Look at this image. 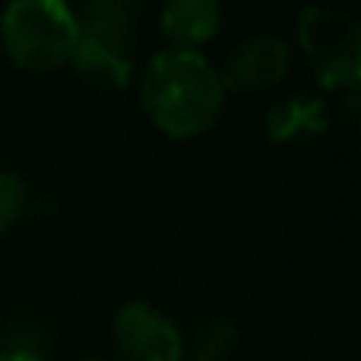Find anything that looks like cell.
I'll return each mask as SVG.
<instances>
[{
    "label": "cell",
    "mask_w": 361,
    "mask_h": 361,
    "mask_svg": "<svg viewBox=\"0 0 361 361\" xmlns=\"http://www.w3.org/2000/svg\"><path fill=\"white\" fill-rule=\"evenodd\" d=\"M140 105L169 137H200L225 108L219 67L193 48H162L140 76Z\"/></svg>",
    "instance_id": "cell-1"
},
{
    "label": "cell",
    "mask_w": 361,
    "mask_h": 361,
    "mask_svg": "<svg viewBox=\"0 0 361 361\" xmlns=\"http://www.w3.org/2000/svg\"><path fill=\"white\" fill-rule=\"evenodd\" d=\"M76 16V44L67 63H73L82 82L102 92H118L130 82L133 44H137L140 10L130 0H89Z\"/></svg>",
    "instance_id": "cell-2"
},
{
    "label": "cell",
    "mask_w": 361,
    "mask_h": 361,
    "mask_svg": "<svg viewBox=\"0 0 361 361\" xmlns=\"http://www.w3.org/2000/svg\"><path fill=\"white\" fill-rule=\"evenodd\" d=\"M0 42L23 70L44 73L61 67L76 44L73 6L63 0H13L0 13Z\"/></svg>",
    "instance_id": "cell-3"
},
{
    "label": "cell",
    "mask_w": 361,
    "mask_h": 361,
    "mask_svg": "<svg viewBox=\"0 0 361 361\" xmlns=\"http://www.w3.org/2000/svg\"><path fill=\"white\" fill-rule=\"evenodd\" d=\"M298 42L317 80L355 92L361 80V19L339 4H314L298 16Z\"/></svg>",
    "instance_id": "cell-4"
},
{
    "label": "cell",
    "mask_w": 361,
    "mask_h": 361,
    "mask_svg": "<svg viewBox=\"0 0 361 361\" xmlns=\"http://www.w3.org/2000/svg\"><path fill=\"white\" fill-rule=\"evenodd\" d=\"M111 345L118 361H184L178 324L149 301H127L111 320Z\"/></svg>",
    "instance_id": "cell-5"
},
{
    "label": "cell",
    "mask_w": 361,
    "mask_h": 361,
    "mask_svg": "<svg viewBox=\"0 0 361 361\" xmlns=\"http://www.w3.org/2000/svg\"><path fill=\"white\" fill-rule=\"evenodd\" d=\"M292 67V44L276 32H254L228 51L222 70L225 92H267L279 86Z\"/></svg>",
    "instance_id": "cell-6"
},
{
    "label": "cell",
    "mask_w": 361,
    "mask_h": 361,
    "mask_svg": "<svg viewBox=\"0 0 361 361\" xmlns=\"http://www.w3.org/2000/svg\"><path fill=\"white\" fill-rule=\"evenodd\" d=\"M330 127V111L324 99L314 95H286L267 111V137L279 146H305L320 140Z\"/></svg>",
    "instance_id": "cell-7"
},
{
    "label": "cell",
    "mask_w": 361,
    "mask_h": 361,
    "mask_svg": "<svg viewBox=\"0 0 361 361\" xmlns=\"http://www.w3.org/2000/svg\"><path fill=\"white\" fill-rule=\"evenodd\" d=\"M162 32L171 48H193L209 42L222 25V6L216 0H171L162 6Z\"/></svg>",
    "instance_id": "cell-8"
},
{
    "label": "cell",
    "mask_w": 361,
    "mask_h": 361,
    "mask_svg": "<svg viewBox=\"0 0 361 361\" xmlns=\"http://www.w3.org/2000/svg\"><path fill=\"white\" fill-rule=\"evenodd\" d=\"M238 345V326L228 317H206L193 330L190 361H225Z\"/></svg>",
    "instance_id": "cell-9"
},
{
    "label": "cell",
    "mask_w": 361,
    "mask_h": 361,
    "mask_svg": "<svg viewBox=\"0 0 361 361\" xmlns=\"http://www.w3.org/2000/svg\"><path fill=\"white\" fill-rule=\"evenodd\" d=\"M25 209V184L16 171L0 169V235L23 216Z\"/></svg>",
    "instance_id": "cell-10"
},
{
    "label": "cell",
    "mask_w": 361,
    "mask_h": 361,
    "mask_svg": "<svg viewBox=\"0 0 361 361\" xmlns=\"http://www.w3.org/2000/svg\"><path fill=\"white\" fill-rule=\"evenodd\" d=\"M0 361H44V355L32 349H16V345H0Z\"/></svg>",
    "instance_id": "cell-11"
},
{
    "label": "cell",
    "mask_w": 361,
    "mask_h": 361,
    "mask_svg": "<svg viewBox=\"0 0 361 361\" xmlns=\"http://www.w3.org/2000/svg\"><path fill=\"white\" fill-rule=\"evenodd\" d=\"M80 361H108V358H80Z\"/></svg>",
    "instance_id": "cell-12"
}]
</instances>
